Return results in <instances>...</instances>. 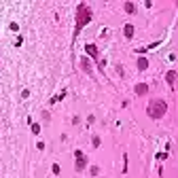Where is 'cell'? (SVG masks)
I'll use <instances>...</instances> for the list:
<instances>
[{"mask_svg": "<svg viewBox=\"0 0 178 178\" xmlns=\"http://www.w3.org/2000/svg\"><path fill=\"white\" fill-rule=\"evenodd\" d=\"M138 68H140V70H146V68H148V59H146V57H140V59H138Z\"/></svg>", "mask_w": 178, "mask_h": 178, "instance_id": "cell-8", "label": "cell"}, {"mask_svg": "<svg viewBox=\"0 0 178 178\" xmlns=\"http://www.w3.org/2000/svg\"><path fill=\"white\" fill-rule=\"evenodd\" d=\"M87 21H89V9L85 4H81L79 7V17H76V30H81Z\"/></svg>", "mask_w": 178, "mask_h": 178, "instance_id": "cell-2", "label": "cell"}, {"mask_svg": "<svg viewBox=\"0 0 178 178\" xmlns=\"http://www.w3.org/2000/svg\"><path fill=\"white\" fill-rule=\"evenodd\" d=\"M81 68H83L87 74H91V64H89V59H85V57H83V62H81Z\"/></svg>", "mask_w": 178, "mask_h": 178, "instance_id": "cell-6", "label": "cell"}, {"mask_svg": "<svg viewBox=\"0 0 178 178\" xmlns=\"http://www.w3.org/2000/svg\"><path fill=\"white\" fill-rule=\"evenodd\" d=\"M165 81H168V83L174 87V81H176V72H174V70H170V72L165 74Z\"/></svg>", "mask_w": 178, "mask_h": 178, "instance_id": "cell-7", "label": "cell"}, {"mask_svg": "<svg viewBox=\"0 0 178 178\" xmlns=\"http://www.w3.org/2000/svg\"><path fill=\"white\" fill-rule=\"evenodd\" d=\"M125 11H127V13H136V4H134V2H127V4H125Z\"/></svg>", "mask_w": 178, "mask_h": 178, "instance_id": "cell-10", "label": "cell"}, {"mask_svg": "<svg viewBox=\"0 0 178 178\" xmlns=\"http://www.w3.org/2000/svg\"><path fill=\"white\" fill-rule=\"evenodd\" d=\"M85 51H87L89 55H91L93 59H98V49L93 47V44H87V47H85Z\"/></svg>", "mask_w": 178, "mask_h": 178, "instance_id": "cell-5", "label": "cell"}, {"mask_svg": "<svg viewBox=\"0 0 178 178\" xmlns=\"http://www.w3.org/2000/svg\"><path fill=\"white\" fill-rule=\"evenodd\" d=\"M74 157H76V163H74V168H76V172H81V170L87 165V157H85V155H83L81 151H76V153H74Z\"/></svg>", "mask_w": 178, "mask_h": 178, "instance_id": "cell-3", "label": "cell"}, {"mask_svg": "<svg viewBox=\"0 0 178 178\" xmlns=\"http://www.w3.org/2000/svg\"><path fill=\"white\" fill-rule=\"evenodd\" d=\"M91 144H93V146L98 148V146H100V138H98V136H93V140H91Z\"/></svg>", "mask_w": 178, "mask_h": 178, "instance_id": "cell-11", "label": "cell"}, {"mask_svg": "<svg viewBox=\"0 0 178 178\" xmlns=\"http://www.w3.org/2000/svg\"><path fill=\"white\" fill-rule=\"evenodd\" d=\"M138 96H144V93H148V85L146 83H140V85H136V89H134Z\"/></svg>", "mask_w": 178, "mask_h": 178, "instance_id": "cell-4", "label": "cell"}, {"mask_svg": "<svg viewBox=\"0 0 178 178\" xmlns=\"http://www.w3.org/2000/svg\"><path fill=\"white\" fill-rule=\"evenodd\" d=\"M123 32H125V36H127V38H131V36H134V26H131V24H127Z\"/></svg>", "mask_w": 178, "mask_h": 178, "instance_id": "cell-9", "label": "cell"}, {"mask_svg": "<svg viewBox=\"0 0 178 178\" xmlns=\"http://www.w3.org/2000/svg\"><path fill=\"white\" fill-rule=\"evenodd\" d=\"M165 110H168V104H165L163 100H159V98H155V100H151L148 106H146V115H148L151 119H161V117L165 115Z\"/></svg>", "mask_w": 178, "mask_h": 178, "instance_id": "cell-1", "label": "cell"}]
</instances>
